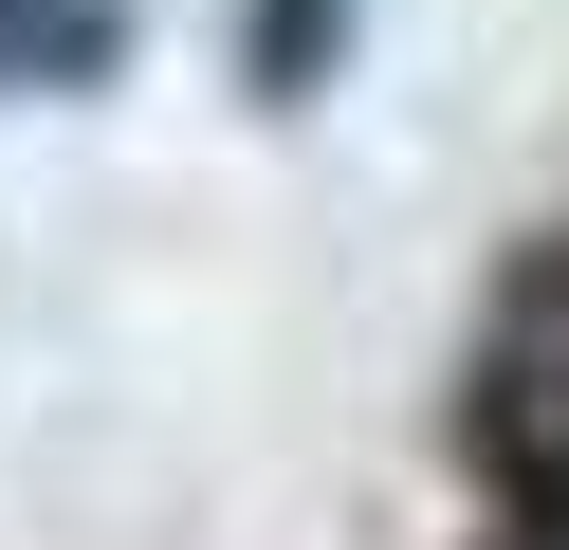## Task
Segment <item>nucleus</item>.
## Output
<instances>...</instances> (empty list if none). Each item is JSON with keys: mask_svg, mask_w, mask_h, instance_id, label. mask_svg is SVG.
<instances>
[{"mask_svg": "<svg viewBox=\"0 0 569 550\" xmlns=\"http://www.w3.org/2000/svg\"><path fill=\"white\" fill-rule=\"evenodd\" d=\"M478 477L515 513H569V276L515 293V330L478 349Z\"/></svg>", "mask_w": 569, "mask_h": 550, "instance_id": "1", "label": "nucleus"}, {"mask_svg": "<svg viewBox=\"0 0 569 550\" xmlns=\"http://www.w3.org/2000/svg\"><path fill=\"white\" fill-rule=\"evenodd\" d=\"M515 550H569V513H515Z\"/></svg>", "mask_w": 569, "mask_h": 550, "instance_id": "2", "label": "nucleus"}]
</instances>
